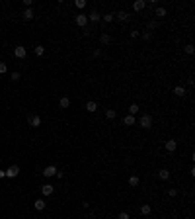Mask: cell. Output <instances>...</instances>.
I'll return each instance as SVG.
<instances>
[{"mask_svg": "<svg viewBox=\"0 0 195 219\" xmlns=\"http://www.w3.org/2000/svg\"><path fill=\"white\" fill-rule=\"evenodd\" d=\"M146 8V0H137V2H133V10L135 12H140Z\"/></svg>", "mask_w": 195, "mask_h": 219, "instance_id": "9", "label": "cell"}, {"mask_svg": "<svg viewBox=\"0 0 195 219\" xmlns=\"http://www.w3.org/2000/svg\"><path fill=\"white\" fill-rule=\"evenodd\" d=\"M154 16H156V18H164V16H166V8L158 6V8L154 10Z\"/></svg>", "mask_w": 195, "mask_h": 219, "instance_id": "20", "label": "cell"}, {"mask_svg": "<svg viewBox=\"0 0 195 219\" xmlns=\"http://www.w3.org/2000/svg\"><path fill=\"white\" fill-rule=\"evenodd\" d=\"M14 55L18 57V59H24V57L27 55V51H26V47L24 45H16V49H14Z\"/></svg>", "mask_w": 195, "mask_h": 219, "instance_id": "7", "label": "cell"}, {"mask_svg": "<svg viewBox=\"0 0 195 219\" xmlns=\"http://www.w3.org/2000/svg\"><path fill=\"white\" fill-rule=\"evenodd\" d=\"M143 37H144V39L148 41V39H150V37H152V34H150V31H144V34H143Z\"/></svg>", "mask_w": 195, "mask_h": 219, "instance_id": "35", "label": "cell"}, {"mask_svg": "<svg viewBox=\"0 0 195 219\" xmlns=\"http://www.w3.org/2000/svg\"><path fill=\"white\" fill-rule=\"evenodd\" d=\"M140 34H139V31H131V37H133V39H137V37H139Z\"/></svg>", "mask_w": 195, "mask_h": 219, "instance_id": "36", "label": "cell"}, {"mask_svg": "<svg viewBox=\"0 0 195 219\" xmlns=\"http://www.w3.org/2000/svg\"><path fill=\"white\" fill-rule=\"evenodd\" d=\"M158 178L160 180H170V170H166V168L158 170Z\"/></svg>", "mask_w": 195, "mask_h": 219, "instance_id": "16", "label": "cell"}, {"mask_svg": "<svg viewBox=\"0 0 195 219\" xmlns=\"http://www.w3.org/2000/svg\"><path fill=\"white\" fill-rule=\"evenodd\" d=\"M150 211H152V208H150V205H148V204H144L143 208H140V213H143V215H148V213H150Z\"/></svg>", "mask_w": 195, "mask_h": 219, "instance_id": "24", "label": "cell"}, {"mask_svg": "<svg viewBox=\"0 0 195 219\" xmlns=\"http://www.w3.org/2000/svg\"><path fill=\"white\" fill-rule=\"evenodd\" d=\"M185 53H187V55H193V53H195V49H193V45H191V43L185 45Z\"/></svg>", "mask_w": 195, "mask_h": 219, "instance_id": "28", "label": "cell"}, {"mask_svg": "<svg viewBox=\"0 0 195 219\" xmlns=\"http://www.w3.org/2000/svg\"><path fill=\"white\" fill-rule=\"evenodd\" d=\"M18 174H20V166H18V164H12V166L6 168V176H8V178H16Z\"/></svg>", "mask_w": 195, "mask_h": 219, "instance_id": "3", "label": "cell"}, {"mask_svg": "<svg viewBox=\"0 0 195 219\" xmlns=\"http://www.w3.org/2000/svg\"><path fill=\"white\" fill-rule=\"evenodd\" d=\"M43 53H45V47H43V45H37V47H35V55H37V57H41Z\"/></svg>", "mask_w": 195, "mask_h": 219, "instance_id": "27", "label": "cell"}, {"mask_svg": "<svg viewBox=\"0 0 195 219\" xmlns=\"http://www.w3.org/2000/svg\"><path fill=\"white\" fill-rule=\"evenodd\" d=\"M115 18H117L119 22H125V20L129 18V14H127L125 10H121V12H117V14H115Z\"/></svg>", "mask_w": 195, "mask_h": 219, "instance_id": "17", "label": "cell"}, {"mask_svg": "<svg viewBox=\"0 0 195 219\" xmlns=\"http://www.w3.org/2000/svg\"><path fill=\"white\" fill-rule=\"evenodd\" d=\"M119 219H129V213H127V211H121V213H119Z\"/></svg>", "mask_w": 195, "mask_h": 219, "instance_id": "33", "label": "cell"}, {"mask_svg": "<svg viewBox=\"0 0 195 219\" xmlns=\"http://www.w3.org/2000/svg\"><path fill=\"white\" fill-rule=\"evenodd\" d=\"M33 10L31 8H26V10H24V20H26V22H30V20H33Z\"/></svg>", "mask_w": 195, "mask_h": 219, "instance_id": "14", "label": "cell"}, {"mask_svg": "<svg viewBox=\"0 0 195 219\" xmlns=\"http://www.w3.org/2000/svg\"><path fill=\"white\" fill-rule=\"evenodd\" d=\"M59 106H61V108H63V110H66V108H68V106H70V100H68V98H66V96L59 98Z\"/></svg>", "mask_w": 195, "mask_h": 219, "instance_id": "15", "label": "cell"}, {"mask_svg": "<svg viewBox=\"0 0 195 219\" xmlns=\"http://www.w3.org/2000/svg\"><path fill=\"white\" fill-rule=\"evenodd\" d=\"M164 147H166V151H168V153H174L178 149V141H176V139H168Z\"/></svg>", "mask_w": 195, "mask_h": 219, "instance_id": "8", "label": "cell"}, {"mask_svg": "<svg viewBox=\"0 0 195 219\" xmlns=\"http://www.w3.org/2000/svg\"><path fill=\"white\" fill-rule=\"evenodd\" d=\"M86 16H88V22H92V24H98L99 20H102V14H99L98 10H92L90 14H86Z\"/></svg>", "mask_w": 195, "mask_h": 219, "instance_id": "4", "label": "cell"}, {"mask_svg": "<svg viewBox=\"0 0 195 219\" xmlns=\"http://www.w3.org/2000/svg\"><path fill=\"white\" fill-rule=\"evenodd\" d=\"M74 22H76V26L84 27L86 24H88V16H86V14H82V12H80V14H78L76 18H74Z\"/></svg>", "mask_w": 195, "mask_h": 219, "instance_id": "5", "label": "cell"}, {"mask_svg": "<svg viewBox=\"0 0 195 219\" xmlns=\"http://www.w3.org/2000/svg\"><path fill=\"white\" fill-rule=\"evenodd\" d=\"M0 178H6V170H0Z\"/></svg>", "mask_w": 195, "mask_h": 219, "instance_id": "37", "label": "cell"}, {"mask_svg": "<svg viewBox=\"0 0 195 219\" xmlns=\"http://www.w3.org/2000/svg\"><path fill=\"white\" fill-rule=\"evenodd\" d=\"M115 115H117V111H115V110H111V108L105 110V118L107 119H115Z\"/></svg>", "mask_w": 195, "mask_h": 219, "instance_id": "22", "label": "cell"}, {"mask_svg": "<svg viewBox=\"0 0 195 219\" xmlns=\"http://www.w3.org/2000/svg\"><path fill=\"white\" fill-rule=\"evenodd\" d=\"M137 111H139V104H131L129 106V115H137Z\"/></svg>", "mask_w": 195, "mask_h": 219, "instance_id": "25", "label": "cell"}, {"mask_svg": "<svg viewBox=\"0 0 195 219\" xmlns=\"http://www.w3.org/2000/svg\"><path fill=\"white\" fill-rule=\"evenodd\" d=\"M86 110H88V111H90V114H94V111H96V110H98V104H96V102H94V100H90V102H86Z\"/></svg>", "mask_w": 195, "mask_h": 219, "instance_id": "13", "label": "cell"}, {"mask_svg": "<svg viewBox=\"0 0 195 219\" xmlns=\"http://www.w3.org/2000/svg\"><path fill=\"white\" fill-rule=\"evenodd\" d=\"M74 6H76L78 10H82V8H86V0H76V2H74Z\"/></svg>", "mask_w": 195, "mask_h": 219, "instance_id": "26", "label": "cell"}, {"mask_svg": "<svg viewBox=\"0 0 195 219\" xmlns=\"http://www.w3.org/2000/svg\"><path fill=\"white\" fill-rule=\"evenodd\" d=\"M148 27H150V30H156V27H158V22H156V20H150V22H148Z\"/></svg>", "mask_w": 195, "mask_h": 219, "instance_id": "29", "label": "cell"}, {"mask_svg": "<svg viewBox=\"0 0 195 219\" xmlns=\"http://www.w3.org/2000/svg\"><path fill=\"white\" fill-rule=\"evenodd\" d=\"M57 170H59V168H57L55 164H49V166L43 168V176H45V178H53V176L57 174Z\"/></svg>", "mask_w": 195, "mask_h": 219, "instance_id": "2", "label": "cell"}, {"mask_svg": "<svg viewBox=\"0 0 195 219\" xmlns=\"http://www.w3.org/2000/svg\"><path fill=\"white\" fill-rule=\"evenodd\" d=\"M33 208H35L37 211H43V209L47 208V204H45L43 200H35V201H33Z\"/></svg>", "mask_w": 195, "mask_h": 219, "instance_id": "12", "label": "cell"}, {"mask_svg": "<svg viewBox=\"0 0 195 219\" xmlns=\"http://www.w3.org/2000/svg\"><path fill=\"white\" fill-rule=\"evenodd\" d=\"M12 80H14V82H18V80H20V72H18V71L12 72Z\"/></svg>", "mask_w": 195, "mask_h": 219, "instance_id": "32", "label": "cell"}, {"mask_svg": "<svg viewBox=\"0 0 195 219\" xmlns=\"http://www.w3.org/2000/svg\"><path fill=\"white\" fill-rule=\"evenodd\" d=\"M113 18H115V14H111V12H107V14L102 16V20H103L105 24H111V22H113Z\"/></svg>", "mask_w": 195, "mask_h": 219, "instance_id": "19", "label": "cell"}, {"mask_svg": "<svg viewBox=\"0 0 195 219\" xmlns=\"http://www.w3.org/2000/svg\"><path fill=\"white\" fill-rule=\"evenodd\" d=\"M166 194H168L170 198H174V196H176V194H178V190H176V188H170V190H168V192H166Z\"/></svg>", "mask_w": 195, "mask_h": 219, "instance_id": "30", "label": "cell"}, {"mask_svg": "<svg viewBox=\"0 0 195 219\" xmlns=\"http://www.w3.org/2000/svg\"><path fill=\"white\" fill-rule=\"evenodd\" d=\"M39 190H41V194H43V196H51V194L55 192V188H53L51 184H43Z\"/></svg>", "mask_w": 195, "mask_h": 219, "instance_id": "10", "label": "cell"}, {"mask_svg": "<svg viewBox=\"0 0 195 219\" xmlns=\"http://www.w3.org/2000/svg\"><path fill=\"white\" fill-rule=\"evenodd\" d=\"M6 71H8V65L6 63H0V74H4Z\"/></svg>", "mask_w": 195, "mask_h": 219, "instance_id": "31", "label": "cell"}, {"mask_svg": "<svg viewBox=\"0 0 195 219\" xmlns=\"http://www.w3.org/2000/svg\"><path fill=\"white\" fill-rule=\"evenodd\" d=\"M135 123H137V118H135V115H125V119H123V125L131 127V125H135Z\"/></svg>", "mask_w": 195, "mask_h": 219, "instance_id": "11", "label": "cell"}, {"mask_svg": "<svg viewBox=\"0 0 195 219\" xmlns=\"http://www.w3.org/2000/svg\"><path fill=\"white\" fill-rule=\"evenodd\" d=\"M31 4H33V0H24V6L26 8H31Z\"/></svg>", "mask_w": 195, "mask_h": 219, "instance_id": "34", "label": "cell"}, {"mask_svg": "<svg viewBox=\"0 0 195 219\" xmlns=\"http://www.w3.org/2000/svg\"><path fill=\"white\" fill-rule=\"evenodd\" d=\"M27 123H30L33 129H37V127L41 125V118L39 115H30V118H27Z\"/></svg>", "mask_w": 195, "mask_h": 219, "instance_id": "6", "label": "cell"}, {"mask_svg": "<svg viewBox=\"0 0 195 219\" xmlns=\"http://www.w3.org/2000/svg\"><path fill=\"white\" fill-rule=\"evenodd\" d=\"M99 41H102L103 45H107V43H111V37H109V34H102L99 35Z\"/></svg>", "mask_w": 195, "mask_h": 219, "instance_id": "21", "label": "cell"}, {"mask_svg": "<svg viewBox=\"0 0 195 219\" xmlns=\"http://www.w3.org/2000/svg\"><path fill=\"white\" fill-rule=\"evenodd\" d=\"M139 182H140V178H139L137 174H133L131 178H129V184H131V186H139Z\"/></svg>", "mask_w": 195, "mask_h": 219, "instance_id": "23", "label": "cell"}, {"mask_svg": "<svg viewBox=\"0 0 195 219\" xmlns=\"http://www.w3.org/2000/svg\"><path fill=\"white\" fill-rule=\"evenodd\" d=\"M174 94H176V96H185V94H187V92H185V88H184V86H176V88H174Z\"/></svg>", "mask_w": 195, "mask_h": 219, "instance_id": "18", "label": "cell"}, {"mask_svg": "<svg viewBox=\"0 0 195 219\" xmlns=\"http://www.w3.org/2000/svg\"><path fill=\"white\" fill-rule=\"evenodd\" d=\"M139 125L143 127V129H150V127H152V115H148V114L140 115V119H139Z\"/></svg>", "mask_w": 195, "mask_h": 219, "instance_id": "1", "label": "cell"}]
</instances>
